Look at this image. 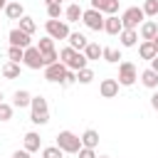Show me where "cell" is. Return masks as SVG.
<instances>
[{
  "label": "cell",
  "instance_id": "cell-1",
  "mask_svg": "<svg viewBox=\"0 0 158 158\" xmlns=\"http://www.w3.org/2000/svg\"><path fill=\"white\" fill-rule=\"evenodd\" d=\"M30 121L37 123V126H44L49 121V106H47V99L44 96H32V104H30Z\"/></svg>",
  "mask_w": 158,
  "mask_h": 158
},
{
  "label": "cell",
  "instance_id": "cell-2",
  "mask_svg": "<svg viewBox=\"0 0 158 158\" xmlns=\"http://www.w3.org/2000/svg\"><path fill=\"white\" fill-rule=\"evenodd\" d=\"M57 146H59L64 153H79V148H81V136H77V133H72V131H59Z\"/></svg>",
  "mask_w": 158,
  "mask_h": 158
},
{
  "label": "cell",
  "instance_id": "cell-3",
  "mask_svg": "<svg viewBox=\"0 0 158 158\" xmlns=\"http://www.w3.org/2000/svg\"><path fill=\"white\" fill-rule=\"evenodd\" d=\"M143 20H146L143 7H126V10L121 12V22H123L126 30H138Z\"/></svg>",
  "mask_w": 158,
  "mask_h": 158
},
{
  "label": "cell",
  "instance_id": "cell-4",
  "mask_svg": "<svg viewBox=\"0 0 158 158\" xmlns=\"http://www.w3.org/2000/svg\"><path fill=\"white\" fill-rule=\"evenodd\" d=\"M104 12L101 10H94V7H89V10H84V15H81V22L89 27V30H94V32H101L104 30Z\"/></svg>",
  "mask_w": 158,
  "mask_h": 158
},
{
  "label": "cell",
  "instance_id": "cell-5",
  "mask_svg": "<svg viewBox=\"0 0 158 158\" xmlns=\"http://www.w3.org/2000/svg\"><path fill=\"white\" fill-rule=\"evenodd\" d=\"M44 30H47V35H49L52 40H67V37L72 35V32H69L67 20H47Z\"/></svg>",
  "mask_w": 158,
  "mask_h": 158
},
{
  "label": "cell",
  "instance_id": "cell-6",
  "mask_svg": "<svg viewBox=\"0 0 158 158\" xmlns=\"http://www.w3.org/2000/svg\"><path fill=\"white\" fill-rule=\"evenodd\" d=\"M136 79H138L136 64L133 62H118V84L121 86H131V84H136Z\"/></svg>",
  "mask_w": 158,
  "mask_h": 158
},
{
  "label": "cell",
  "instance_id": "cell-7",
  "mask_svg": "<svg viewBox=\"0 0 158 158\" xmlns=\"http://www.w3.org/2000/svg\"><path fill=\"white\" fill-rule=\"evenodd\" d=\"M22 64H25L27 69H42V67H44V54L40 52V47H27Z\"/></svg>",
  "mask_w": 158,
  "mask_h": 158
},
{
  "label": "cell",
  "instance_id": "cell-8",
  "mask_svg": "<svg viewBox=\"0 0 158 158\" xmlns=\"http://www.w3.org/2000/svg\"><path fill=\"white\" fill-rule=\"evenodd\" d=\"M7 42H10L12 47H22V49H27V47H32V44H30V42H32V35L22 32L20 27H12L10 35H7Z\"/></svg>",
  "mask_w": 158,
  "mask_h": 158
},
{
  "label": "cell",
  "instance_id": "cell-9",
  "mask_svg": "<svg viewBox=\"0 0 158 158\" xmlns=\"http://www.w3.org/2000/svg\"><path fill=\"white\" fill-rule=\"evenodd\" d=\"M64 74H67V64L64 62H54V64H47L44 67V79L47 81H59L62 84Z\"/></svg>",
  "mask_w": 158,
  "mask_h": 158
},
{
  "label": "cell",
  "instance_id": "cell-10",
  "mask_svg": "<svg viewBox=\"0 0 158 158\" xmlns=\"http://www.w3.org/2000/svg\"><path fill=\"white\" fill-rule=\"evenodd\" d=\"M118 79H101V84H99V94L104 96V99H114L116 94H118Z\"/></svg>",
  "mask_w": 158,
  "mask_h": 158
},
{
  "label": "cell",
  "instance_id": "cell-11",
  "mask_svg": "<svg viewBox=\"0 0 158 158\" xmlns=\"http://www.w3.org/2000/svg\"><path fill=\"white\" fill-rule=\"evenodd\" d=\"M121 30H123L121 17H116V15H106V20H104V32H106V35H121Z\"/></svg>",
  "mask_w": 158,
  "mask_h": 158
},
{
  "label": "cell",
  "instance_id": "cell-12",
  "mask_svg": "<svg viewBox=\"0 0 158 158\" xmlns=\"http://www.w3.org/2000/svg\"><path fill=\"white\" fill-rule=\"evenodd\" d=\"M138 35H141V40H153L158 35V22L156 20H143L141 27H138Z\"/></svg>",
  "mask_w": 158,
  "mask_h": 158
},
{
  "label": "cell",
  "instance_id": "cell-13",
  "mask_svg": "<svg viewBox=\"0 0 158 158\" xmlns=\"http://www.w3.org/2000/svg\"><path fill=\"white\" fill-rule=\"evenodd\" d=\"M94 10H101L104 15H116L118 10V0H91Z\"/></svg>",
  "mask_w": 158,
  "mask_h": 158
},
{
  "label": "cell",
  "instance_id": "cell-14",
  "mask_svg": "<svg viewBox=\"0 0 158 158\" xmlns=\"http://www.w3.org/2000/svg\"><path fill=\"white\" fill-rule=\"evenodd\" d=\"M5 15H7V20H20V17H25V7H22V2H20V0L7 2V5H5Z\"/></svg>",
  "mask_w": 158,
  "mask_h": 158
},
{
  "label": "cell",
  "instance_id": "cell-15",
  "mask_svg": "<svg viewBox=\"0 0 158 158\" xmlns=\"http://www.w3.org/2000/svg\"><path fill=\"white\" fill-rule=\"evenodd\" d=\"M25 146V151H30V153H35V151H40V146H42V138H40V133H35V131H27L25 133V141H22Z\"/></svg>",
  "mask_w": 158,
  "mask_h": 158
},
{
  "label": "cell",
  "instance_id": "cell-16",
  "mask_svg": "<svg viewBox=\"0 0 158 158\" xmlns=\"http://www.w3.org/2000/svg\"><path fill=\"white\" fill-rule=\"evenodd\" d=\"M118 40H121V47H136L138 44V30H126L123 27Z\"/></svg>",
  "mask_w": 158,
  "mask_h": 158
},
{
  "label": "cell",
  "instance_id": "cell-17",
  "mask_svg": "<svg viewBox=\"0 0 158 158\" xmlns=\"http://www.w3.org/2000/svg\"><path fill=\"white\" fill-rule=\"evenodd\" d=\"M32 104V94L30 91H25V89H17L15 94H12V106H17V109H25V106H30Z\"/></svg>",
  "mask_w": 158,
  "mask_h": 158
},
{
  "label": "cell",
  "instance_id": "cell-18",
  "mask_svg": "<svg viewBox=\"0 0 158 158\" xmlns=\"http://www.w3.org/2000/svg\"><path fill=\"white\" fill-rule=\"evenodd\" d=\"M141 84L146 89H158V72H153L151 67L141 72Z\"/></svg>",
  "mask_w": 158,
  "mask_h": 158
},
{
  "label": "cell",
  "instance_id": "cell-19",
  "mask_svg": "<svg viewBox=\"0 0 158 158\" xmlns=\"http://www.w3.org/2000/svg\"><path fill=\"white\" fill-rule=\"evenodd\" d=\"M67 40H69V47H74L77 52H84V49H86V44H89V40H86L81 32H72Z\"/></svg>",
  "mask_w": 158,
  "mask_h": 158
},
{
  "label": "cell",
  "instance_id": "cell-20",
  "mask_svg": "<svg viewBox=\"0 0 158 158\" xmlns=\"http://www.w3.org/2000/svg\"><path fill=\"white\" fill-rule=\"evenodd\" d=\"M138 54H141V59H153L158 52H156V47H153V40H143L141 44H138Z\"/></svg>",
  "mask_w": 158,
  "mask_h": 158
},
{
  "label": "cell",
  "instance_id": "cell-21",
  "mask_svg": "<svg viewBox=\"0 0 158 158\" xmlns=\"http://www.w3.org/2000/svg\"><path fill=\"white\" fill-rule=\"evenodd\" d=\"M81 15H84V10L79 7V2H72V5H67V10H64L67 22H79V20H81Z\"/></svg>",
  "mask_w": 158,
  "mask_h": 158
},
{
  "label": "cell",
  "instance_id": "cell-22",
  "mask_svg": "<svg viewBox=\"0 0 158 158\" xmlns=\"http://www.w3.org/2000/svg\"><path fill=\"white\" fill-rule=\"evenodd\" d=\"M86 64H89L86 54H84V52H77V54H74V57L67 62V69H74V72H79V69H84Z\"/></svg>",
  "mask_w": 158,
  "mask_h": 158
},
{
  "label": "cell",
  "instance_id": "cell-23",
  "mask_svg": "<svg viewBox=\"0 0 158 158\" xmlns=\"http://www.w3.org/2000/svg\"><path fill=\"white\" fill-rule=\"evenodd\" d=\"M81 146H86V148H96V146H99V131L86 128V131L81 133Z\"/></svg>",
  "mask_w": 158,
  "mask_h": 158
},
{
  "label": "cell",
  "instance_id": "cell-24",
  "mask_svg": "<svg viewBox=\"0 0 158 158\" xmlns=\"http://www.w3.org/2000/svg\"><path fill=\"white\" fill-rule=\"evenodd\" d=\"M101 59H106L109 64H118V59H123V57H121V49H116V47H104Z\"/></svg>",
  "mask_w": 158,
  "mask_h": 158
},
{
  "label": "cell",
  "instance_id": "cell-25",
  "mask_svg": "<svg viewBox=\"0 0 158 158\" xmlns=\"http://www.w3.org/2000/svg\"><path fill=\"white\" fill-rule=\"evenodd\" d=\"M2 77H5V79H17V77H20V64H17V62L2 64Z\"/></svg>",
  "mask_w": 158,
  "mask_h": 158
},
{
  "label": "cell",
  "instance_id": "cell-26",
  "mask_svg": "<svg viewBox=\"0 0 158 158\" xmlns=\"http://www.w3.org/2000/svg\"><path fill=\"white\" fill-rule=\"evenodd\" d=\"M84 54H86V59L91 62V59H99L101 54H104V47H99L96 42H89L86 44V49H84Z\"/></svg>",
  "mask_w": 158,
  "mask_h": 158
},
{
  "label": "cell",
  "instance_id": "cell-27",
  "mask_svg": "<svg viewBox=\"0 0 158 158\" xmlns=\"http://www.w3.org/2000/svg\"><path fill=\"white\" fill-rule=\"evenodd\" d=\"M62 12H64L62 10V2H47V17L49 20H59Z\"/></svg>",
  "mask_w": 158,
  "mask_h": 158
},
{
  "label": "cell",
  "instance_id": "cell-28",
  "mask_svg": "<svg viewBox=\"0 0 158 158\" xmlns=\"http://www.w3.org/2000/svg\"><path fill=\"white\" fill-rule=\"evenodd\" d=\"M7 59L20 64V62L25 59V49H22V47H12V44H10V49H7Z\"/></svg>",
  "mask_w": 158,
  "mask_h": 158
},
{
  "label": "cell",
  "instance_id": "cell-29",
  "mask_svg": "<svg viewBox=\"0 0 158 158\" xmlns=\"http://www.w3.org/2000/svg\"><path fill=\"white\" fill-rule=\"evenodd\" d=\"M77 81H79V84H89V81H94V72H91L89 67L79 69V72H77Z\"/></svg>",
  "mask_w": 158,
  "mask_h": 158
},
{
  "label": "cell",
  "instance_id": "cell-30",
  "mask_svg": "<svg viewBox=\"0 0 158 158\" xmlns=\"http://www.w3.org/2000/svg\"><path fill=\"white\" fill-rule=\"evenodd\" d=\"M143 12H146V17H158V0H146Z\"/></svg>",
  "mask_w": 158,
  "mask_h": 158
},
{
  "label": "cell",
  "instance_id": "cell-31",
  "mask_svg": "<svg viewBox=\"0 0 158 158\" xmlns=\"http://www.w3.org/2000/svg\"><path fill=\"white\" fill-rule=\"evenodd\" d=\"M64 156V151L59 148V146H47V148H42V158H62Z\"/></svg>",
  "mask_w": 158,
  "mask_h": 158
},
{
  "label": "cell",
  "instance_id": "cell-32",
  "mask_svg": "<svg viewBox=\"0 0 158 158\" xmlns=\"http://www.w3.org/2000/svg\"><path fill=\"white\" fill-rule=\"evenodd\" d=\"M35 27H37V25H35V20H32V17H27V15H25V17H20V30H22V32L32 35V32H35Z\"/></svg>",
  "mask_w": 158,
  "mask_h": 158
},
{
  "label": "cell",
  "instance_id": "cell-33",
  "mask_svg": "<svg viewBox=\"0 0 158 158\" xmlns=\"http://www.w3.org/2000/svg\"><path fill=\"white\" fill-rule=\"evenodd\" d=\"M10 118H12V106L0 101V121H10Z\"/></svg>",
  "mask_w": 158,
  "mask_h": 158
},
{
  "label": "cell",
  "instance_id": "cell-34",
  "mask_svg": "<svg viewBox=\"0 0 158 158\" xmlns=\"http://www.w3.org/2000/svg\"><path fill=\"white\" fill-rule=\"evenodd\" d=\"M74 54H77V49H74V47H64V49L59 52V62H64V64H67Z\"/></svg>",
  "mask_w": 158,
  "mask_h": 158
},
{
  "label": "cell",
  "instance_id": "cell-35",
  "mask_svg": "<svg viewBox=\"0 0 158 158\" xmlns=\"http://www.w3.org/2000/svg\"><path fill=\"white\" fill-rule=\"evenodd\" d=\"M77 81V72L74 69H67V74H64V79H62V86H72Z\"/></svg>",
  "mask_w": 158,
  "mask_h": 158
},
{
  "label": "cell",
  "instance_id": "cell-36",
  "mask_svg": "<svg viewBox=\"0 0 158 158\" xmlns=\"http://www.w3.org/2000/svg\"><path fill=\"white\" fill-rule=\"evenodd\" d=\"M77 156H79V158H96V153H94V148H86V146H81Z\"/></svg>",
  "mask_w": 158,
  "mask_h": 158
},
{
  "label": "cell",
  "instance_id": "cell-37",
  "mask_svg": "<svg viewBox=\"0 0 158 158\" xmlns=\"http://www.w3.org/2000/svg\"><path fill=\"white\" fill-rule=\"evenodd\" d=\"M12 158H30V151H25V148H22V151H15Z\"/></svg>",
  "mask_w": 158,
  "mask_h": 158
},
{
  "label": "cell",
  "instance_id": "cell-38",
  "mask_svg": "<svg viewBox=\"0 0 158 158\" xmlns=\"http://www.w3.org/2000/svg\"><path fill=\"white\" fill-rule=\"evenodd\" d=\"M151 106H153V111H158V91H153V96H151Z\"/></svg>",
  "mask_w": 158,
  "mask_h": 158
},
{
  "label": "cell",
  "instance_id": "cell-39",
  "mask_svg": "<svg viewBox=\"0 0 158 158\" xmlns=\"http://www.w3.org/2000/svg\"><path fill=\"white\" fill-rule=\"evenodd\" d=\"M151 69H153V72H158V54L151 59Z\"/></svg>",
  "mask_w": 158,
  "mask_h": 158
},
{
  "label": "cell",
  "instance_id": "cell-40",
  "mask_svg": "<svg viewBox=\"0 0 158 158\" xmlns=\"http://www.w3.org/2000/svg\"><path fill=\"white\" fill-rule=\"evenodd\" d=\"M153 47H156V52H158V35L153 37Z\"/></svg>",
  "mask_w": 158,
  "mask_h": 158
},
{
  "label": "cell",
  "instance_id": "cell-41",
  "mask_svg": "<svg viewBox=\"0 0 158 158\" xmlns=\"http://www.w3.org/2000/svg\"><path fill=\"white\" fill-rule=\"evenodd\" d=\"M5 5H7V2H5V0H0V10H5Z\"/></svg>",
  "mask_w": 158,
  "mask_h": 158
},
{
  "label": "cell",
  "instance_id": "cell-42",
  "mask_svg": "<svg viewBox=\"0 0 158 158\" xmlns=\"http://www.w3.org/2000/svg\"><path fill=\"white\" fill-rule=\"evenodd\" d=\"M47 2H62V0H47Z\"/></svg>",
  "mask_w": 158,
  "mask_h": 158
},
{
  "label": "cell",
  "instance_id": "cell-43",
  "mask_svg": "<svg viewBox=\"0 0 158 158\" xmlns=\"http://www.w3.org/2000/svg\"><path fill=\"white\" fill-rule=\"evenodd\" d=\"M99 158H109V156H99Z\"/></svg>",
  "mask_w": 158,
  "mask_h": 158
},
{
  "label": "cell",
  "instance_id": "cell-44",
  "mask_svg": "<svg viewBox=\"0 0 158 158\" xmlns=\"http://www.w3.org/2000/svg\"><path fill=\"white\" fill-rule=\"evenodd\" d=\"M0 101H2V91H0Z\"/></svg>",
  "mask_w": 158,
  "mask_h": 158
},
{
  "label": "cell",
  "instance_id": "cell-45",
  "mask_svg": "<svg viewBox=\"0 0 158 158\" xmlns=\"http://www.w3.org/2000/svg\"><path fill=\"white\" fill-rule=\"evenodd\" d=\"M74 2H77V0H74Z\"/></svg>",
  "mask_w": 158,
  "mask_h": 158
}]
</instances>
